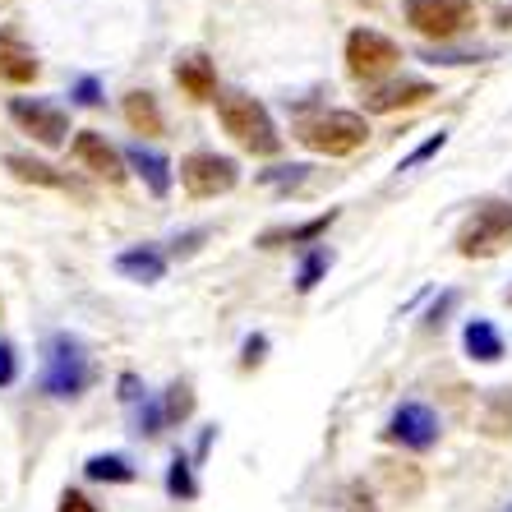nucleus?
I'll return each instance as SVG.
<instances>
[{"label":"nucleus","mask_w":512,"mask_h":512,"mask_svg":"<svg viewBox=\"0 0 512 512\" xmlns=\"http://www.w3.org/2000/svg\"><path fill=\"white\" fill-rule=\"evenodd\" d=\"M337 222V208H328V213H319L314 222H300V227H277V231H263V250H277V245H300V240H314L323 236V231Z\"/></svg>","instance_id":"nucleus-17"},{"label":"nucleus","mask_w":512,"mask_h":512,"mask_svg":"<svg viewBox=\"0 0 512 512\" xmlns=\"http://www.w3.org/2000/svg\"><path fill=\"white\" fill-rule=\"evenodd\" d=\"M88 383H93L88 346L74 333H56L47 342V356H42V393L56 397V402H70V397L88 393Z\"/></svg>","instance_id":"nucleus-2"},{"label":"nucleus","mask_w":512,"mask_h":512,"mask_svg":"<svg viewBox=\"0 0 512 512\" xmlns=\"http://www.w3.org/2000/svg\"><path fill=\"white\" fill-rule=\"evenodd\" d=\"M328 268H333V250H328V245H314V250L305 254V263H300V273H296V291H314Z\"/></svg>","instance_id":"nucleus-21"},{"label":"nucleus","mask_w":512,"mask_h":512,"mask_svg":"<svg viewBox=\"0 0 512 512\" xmlns=\"http://www.w3.org/2000/svg\"><path fill=\"white\" fill-rule=\"evenodd\" d=\"M425 97H434V88L425 79H406V84H393V88H379V93L365 97V111L374 116H388V111H402V107H420Z\"/></svg>","instance_id":"nucleus-12"},{"label":"nucleus","mask_w":512,"mask_h":512,"mask_svg":"<svg viewBox=\"0 0 512 512\" xmlns=\"http://www.w3.org/2000/svg\"><path fill=\"white\" fill-rule=\"evenodd\" d=\"M397 60H402L397 42L393 37H383V33H374V28H356V33L346 37V70H351V79L374 84V79H383V74L393 70Z\"/></svg>","instance_id":"nucleus-7"},{"label":"nucleus","mask_w":512,"mask_h":512,"mask_svg":"<svg viewBox=\"0 0 512 512\" xmlns=\"http://www.w3.org/2000/svg\"><path fill=\"white\" fill-rule=\"evenodd\" d=\"M10 116L14 125H24L37 143H47V148H60V143L70 139V116L56 107V102H42V97H14L10 102Z\"/></svg>","instance_id":"nucleus-8"},{"label":"nucleus","mask_w":512,"mask_h":512,"mask_svg":"<svg viewBox=\"0 0 512 512\" xmlns=\"http://www.w3.org/2000/svg\"><path fill=\"white\" fill-rule=\"evenodd\" d=\"M116 273H125L130 282H162L167 273V254L153 245H134V250L116 254Z\"/></svg>","instance_id":"nucleus-13"},{"label":"nucleus","mask_w":512,"mask_h":512,"mask_svg":"<svg viewBox=\"0 0 512 512\" xmlns=\"http://www.w3.org/2000/svg\"><path fill=\"white\" fill-rule=\"evenodd\" d=\"M88 480H111V485H130L134 480V466L125 462L120 453H97V457H88Z\"/></svg>","instance_id":"nucleus-20"},{"label":"nucleus","mask_w":512,"mask_h":512,"mask_svg":"<svg viewBox=\"0 0 512 512\" xmlns=\"http://www.w3.org/2000/svg\"><path fill=\"white\" fill-rule=\"evenodd\" d=\"M443 143H448V134H429V139L425 143H420V148H416V153H411V157H402V171H411V167H416V162H425V157H434V153H439V148H443Z\"/></svg>","instance_id":"nucleus-24"},{"label":"nucleus","mask_w":512,"mask_h":512,"mask_svg":"<svg viewBox=\"0 0 512 512\" xmlns=\"http://www.w3.org/2000/svg\"><path fill=\"white\" fill-rule=\"evenodd\" d=\"M70 153L79 167H88L93 176H107V180H125V167H120V153L107 143V134H97V130H84V134H74L70 143Z\"/></svg>","instance_id":"nucleus-10"},{"label":"nucleus","mask_w":512,"mask_h":512,"mask_svg":"<svg viewBox=\"0 0 512 512\" xmlns=\"http://www.w3.org/2000/svg\"><path fill=\"white\" fill-rule=\"evenodd\" d=\"M296 139L310 148V153H323V157H351L360 143L370 139V125L360 111H323V116H310L300 120Z\"/></svg>","instance_id":"nucleus-4"},{"label":"nucleus","mask_w":512,"mask_h":512,"mask_svg":"<svg viewBox=\"0 0 512 512\" xmlns=\"http://www.w3.org/2000/svg\"><path fill=\"white\" fill-rule=\"evenodd\" d=\"M0 79H5V84H33L37 79L33 51H24L14 37H0Z\"/></svg>","instance_id":"nucleus-16"},{"label":"nucleus","mask_w":512,"mask_h":512,"mask_svg":"<svg viewBox=\"0 0 512 512\" xmlns=\"http://www.w3.org/2000/svg\"><path fill=\"white\" fill-rule=\"evenodd\" d=\"M217 120H222V130H227L240 148H250V153H259V157H273L277 148H282V134H277L268 107L250 93H222L217 97Z\"/></svg>","instance_id":"nucleus-1"},{"label":"nucleus","mask_w":512,"mask_h":512,"mask_svg":"<svg viewBox=\"0 0 512 512\" xmlns=\"http://www.w3.org/2000/svg\"><path fill=\"white\" fill-rule=\"evenodd\" d=\"M56 512H97V503L88 499V494H79V489H65L60 494V508Z\"/></svg>","instance_id":"nucleus-27"},{"label":"nucleus","mask_w":512,"mask_h":512,"mask_svg":"<svg viewBox=\"0 0 512 512\" xmlns=\"http://www.w3.org/2000/svg\"><path fill=\"white\" fill-rule=\"evenodd\" d=\"M74 102H79V107H97V102H102V84H97L93 74H84V79L74 84Z\"/></svg>","instance_id":"nucleus-25"},{"label":"nucleus","mask_w":512,"mask_h":512,"mask_svg":"<svg viewBox=\"0 0 512 512\" xmlns=\"http://www.w3.org/2000/svg\"><path fill=\"white\" fill-rule=\"evenodd\" d=\"M402 10L406 24L434 42H453L476 24V0H402Z\"/></svg>","instance_id":"nucleus-5"},{"label":"nucleus","mask_w":512,"mask_h":512,"mask_svg":"<svg viewBox=\"0 0 512 512\" xmlns=\"http://www.w3.org/2000/svg\"><path fill=\"white\" fill-rule=\"evenodd\" d=\"M240 180V167L222 153H190L180 162V185L190 199H217V194H231Z\"/></svg>","instance_id":"nucleus-6"},{"label":"nucleus","mask_w":512,"mask_h":512,"mask_svg":"<svg viewBox=\"0 0 512 512\" xmlns=\"http://www.w3.org/2000/svg\"><path fill=\"white\" fill-rule=\"evenodd\" d=\"M167 489L176 494V499H194V494H199V485H194V471H190V457H176V462H171Z\"/></svg>","instance_id":"nucleus-22"},{"label":"nucleus","mask_w":512,"mask_h":512,"mask_svg":"<svg viewBox=\"0 0 512 512\" xmlns=\"http://www.w3.org/2000/svg\"><path fill=\"white\" fill-rule=\"evenodd\" d=\"M263 351H268V337H250V342H245V365H259Z\"/></svg>","instance_id":"nucleus-29"},{"label":"nucleus","mask_w":512,"mask_h":512,"mask_svg":"<svg viewBox=\"0 0 512 512\" xmlns=\"http://www.w3.org/2000/svg\"><path fill=\"white\" fill-rule=\"evenodd\" d=\"M300 176H305V167H277V171H263V180H268V185H300Z\"/></svg>","instance_id":"nucleus-28"},{"label":"nucleus","mask_w":512,"mask_h":512,"mask_svg":"<svg viewBox=\"0 0 512 512\" xmlns=\"http://www.w3.org/2000/svg\"><path fill=\"white\" fill-rule=\"evenodd\" d=\"M5 167H10L19 180H33V185H51V190H65V185H70L65 176H56V167H47V162H33V157H19V153L5 157Z\"/></svg>","instance_id":"nucleus-19"},{"label":"nucleus","mask_w":512,"mask_h":512,"mask_svg":"<svg viewBox=\"0 0 512 512\" xmlns=\"http://www.w3.org/2000/svg\"><path fill=\"white\" fill-rule=\"evenodd\" d=\"M383 439H393V443H402V448L425 453V448L439 443V416H434L425 402H402L393 411V420H388V429H383Z\"/></svg>","instance_id":"nucleus-9"},{"label":"nucleus","mask_w":512,"mask_h":512,"mask_svg":"<svg viewBox=\"0 0 512 512\" xmlns=\"http://www.w3.org/2000/svg\"><path fill=\"white\" fill-rule=\"evenodd\" d=\"M14 379H19V356L10 342H0V388H10Z\"/></svg>","instance_id":"nucleus-26"},{"label":"nucleus","mask_w":512,"mask_h":512,"mask_svg":"<svg viewBox=\"0 0 512 512\" xmlns=\"http://www.w3.org/2000/svg\"><path fill=\"white\" fill-rule=\"evenodd\" d=\"M462 346H466V356L471 360H480V365H499L503 360V337H499V328L489 319H471L462 328Z\"/></svg>","instance_id":"nucleus-15"},{"label":"nucleus","mask_w":512,"mask_h":512,"mask_svg":"<svg viewBox=\"0 0 512 512\" xmlns=\"http://www.w3.org/2000/svg\"><path fill=\"white\" fill-rule=\"evenodd\" d=\"M130 167L143 176V185H148V194H153V199H167V194H171V162L162 153H153V148L134 143V148H130Z\"/></svg>","instance_id":"nucleus-14"},{"label":"nucleus","mask_w":512,"mask_h":512,"mask_svg":"<svg viewBox=\"0 0 512 512\" xmlns=\"http://www.w3.org/2000/svg\"><path fill=\"white\" fill-rule=\"evenodd\" d=\"M512 245V203L485 199L476 203V213L462 222L457 231V254L462 259H494Z\"/></svg>","instance_id":"nucleus-3"},{"label":"nucleus","mask_w":512,"mask_h":512,"mask_svg":"<svg viewBox=\"0 0 512 512\" xmlns=\"http://www.w3.org/2000/svg\"><path fill=\"white\" fill-rule=\"evenodd\" d=\"M508 512H512V508H508Z\"/></svg>","instance_id":"nucleus-30"},{"label":"nucleus","mask_w":512,"mask_h":512,"mask_svg":"<svg viewBox=\"0 0 512 512\" xmlns=\"http://www.w3.org/2000/svg\"><path fill=\"white\" fill-rule=\"evenodd\" d=\"M125 120H130L134 134H162V111H157L153 93H125Z\"/></svg>","instance_id":"nucleus-18"},{"label":"nucleus","mask_w":512,"mask_h":512,"mask_svg":"<svg viewBox=\"0 0 512 512\" xmlns=\"http://www.w3.org/2000/svg\"><path fill=\"white\" fill-rule=\"evenodd\" d=\"M162 411H167V420H185V416H190V411H194V397H190V388H185V383H176Z\"/></svg>","instance_id":"nucleus-23"},{"label":"nucleus","mask_w":512,"mask_h":512,"mask_svg":"<svg viewBox=\"0 0 512 512\" xmlns=\"http://www.w3.org/2000/svg\"><path fill=\"white\" fill-rule=\"evenodd\" d=\"M176 84H180V93L185 97H194V102H208V97L217 93V70H213V60L208 56H185V60H176Z\"/></svg>","instance_id":"nucleus-11"}]
</instances>
